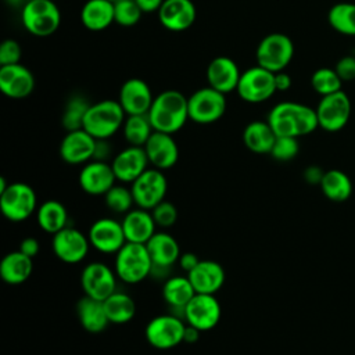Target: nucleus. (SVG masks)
I'll return each instance as SVG.
<instances>
[{
    "mask_svg": "<svg viewBox=\"0 0 355 355\" xmlns=\"http://www.w3.org/2000/svg\"><path fill=\"white\" fill-rule=\"evenodd\" d=\"M266 121L276 136L301 137L319 128L316 110L295 101L276 104L269 111Z\"/></svg>",
    "mask_w": 355,
    "mask_h": 355,
    "instance_id": "nucleus-1",
    "label": "nucleus"
},
{
    "mask_svg": "<svg viewBox=\"0 0 355 355\" xmlns=\"http://www.w3.org/2000/svg\"><path fill=\"white\" fill-rule=\"evenodd\" d=\"M147 115L154 130L173 135L179 132L189 119L187 97L173 89L161 92L154 97Z\"/></svg>",
    "mask_w": 355,
    "mask_h": 355,
    "instance_id": "nucleus-2",
    "label": "nucleus"
},
{
    "mask_svg": "<svg viewBox=\"0 0 355 355\" xmlns=\"http://www.w3.org/2000/svg\"><path fill=\"white\" fill-rule=\"evenodd\" d=\"M126 119V114L118 100H101L92 103L85 119L83 129L96 140L112 137Z\"/></svg>",
    "mask_w": 355,
    "mask_h": 355,
    "instance_id": "nucleus-3",
    "label": "nucleus"
},
{
    "mask_svg": "<svg viewBox=\"0 0 355 355\" xmlns=\"http://www.w3.org/2000/svg\"><path fill=\"white\" fill-rule=\"evenodd\" d=\"M153 262L146 244L129 243L115 254L114 270L119 280L126 284H136L151 275Z\"/></svg>",
    "mask_w": 355,
    "mask_h": 355,
    "instance_id": "nucleus-4",
    "label": "nucleus"
},
{
    "mask_svg": "<svg viewBox=\"0 0 355 355\" xmlns=\"http://www.w3.org/2000/svg\"><path fill=\"white\" fill-rule=\"evenodd\" d=\"M21 21L31 35L47 37L58 29L61 12L54 0H29L22 7Z\"/></svg>",
    "mask_w": 355,
    "mask_h": 355,
    "instance_id": "nucleus-5",
    "label": "nucleus"
},
{
    "mask_svg": "<svg viewBox=\"0 0 355 355\" xmlns=\"http://www.w3.org/2000/svg\"><path fill=\"white\" fill-rule=\"evenodd\" d=\"M294 57L293 40L284 33H269L255 50L257 65L276 73L284 71Z\"/></svg>",
    "mask_w": 355,
    "mask_h": 355,
    "instance_id": "nucleus-6",
    "label": "nucleus"
},
{
    "mask_svg": "<svg viewBox=\"0 0 355 355\" xmlns=\"http://www.w3.org/2000/svg\"><path fill=\"white\" fill-rule=\"evenodd\" d=\"M37 197L35 190L22 182L10 183L0 193V209L6 219L11 222H24L37 211Z\"/></svg>",
    "mask_w": 355,
    "mask_h": 355,
    "instance_id": "nucleus-7",
    "label": "nucleus"
},
{
    "mask_svg": "<svg viewBox=\"0 0 355 355\" xmlns=\"http://www.w3.org/2000/svg\"><path fill=\"white\" fill-rule=\"evenodd\" d=\"M225 96L226 94L215 90L211 86L196 90L187 98L189 119L200 125H208L219 121L226 111Z\"/></svg>",
    "mask_w": 355,
    "mask_h": 355,
    "instance_id": "nucleus-8",
    "label": "nucleus"
},
{
    "mask_svg": "<svg viewBox=\"0 0 355 355\" xmlns=\"http://www.w3.org/2000/svg\"><path fill=\"white\" fill-rule=\"evenodd\" d=\"M146 247L153 262L150 276L164 280L171 277L169 270L178 263L182 254L178 240L166 232H155L146 243Z\"/></svg>",
    "mask_w": 355,
    "mask_h": 355,
    "instance_id": "nucleus-9",
    "label": "nucleus"
},
{
    "mask_svg": "<svg viewBox=\"0 0 355 355\" xmlns=\"http://www.w3.org/2000/svg\"><path fill=\"white\" fill-rule=\"evenodd\" d=\"M236 92L245 103H263L277 92L275 73L259 65L251 67L241 72Z\"/></svg>",
    "mask_w": 355,
    "mask_h": 355,
    "instance_id": "nucleus-10",
    "label": "nucleus"
},
{
    "mask_svg": "<svg viewBox=\"0 0 355 355\" xmlns=\"http://www.w3.org/2000/svg\"><path fill=\"white\" fill-rule=\"evenodd\" d=\"M173 313L158 315L153 318L144 330L146 340L157 349H171L183 343L186 323Z\"/></svg>",
    "mask_w": 355,
    "mask_h": 355,
    "instance_id": "nucleus-11",
    "label": "nucleus"
},
{
    "mask_svg": "<svg viewBox=\"0 0 355 355\" xmlns=\"http://www.w3.org/2000/svg\"><path fill=\"white\" fill-rule=\"evenodd\" d=\"M135 205L151 211L155 205L165 200L168 180L162 171L147 168L133 183H130Z\"/></svg>",
    "mask_w": 355,
    "mask_h": 355,
    "instance_id": "nucleus-12",
    "label": "nucleus"
},
{
    "mask_svg": "<svg viewBox=\"0 0 355 355\" xmlns=\"http://www.w3.org/2000/svg\"><path fill=\"white\" fill-rule=\"evenodd\" d=\"M315 110L319 121V128L333 133L341 130L348 123L352 105L348 94L340 90L333 94L323 96Z\"/></svg>",
    "mask_w": 355,
    "mask_h": 355,
    "instance_id": "nucleus-13",
    "label": "nucleus"
},
{
    "mask_svg": "<svg viewBox=\"0 0 355 355\" xmlns=\"http://www.w3.org/2000/svg\"><path fill=\"white\" fill-rule=\"evenodd\" d=\"M220 304L214 294H196L184 306L183 319L201 333L214 329L220 320Z\"/></svg>",
    "mask_w": 355,
    "mask_h": 355,
    "instance_id": "nucleus-14",
    "label": "nucleus"
},
{
    "mask_svg": "<svg viewBox=\"0 0 355 355\" xmlns=\"http://www.w3.org/2000/svg\"><path fill=\"white\" fill-rule=\"evenodd\" d=\"M116 273L103 262L87 263L80 275V286L85 295L104 301L116 291Z\"/></svg>",
    "mask_w": 355,
    "mask_h": 355,
    "instance_id": "nucleus-15",
    "label": "nucleus"
},
{
    "mask_svg": "<svg viewBox=\"0 0 355 355\" xmlns=\"http://www.w3.org/2000/svg\"><path fill=\"white\" fill-rule=\"evenodd\" d=\"M90 247L92 245L89 237L72 226H67L53 234V252L60 261L69 265H75L83 261L87 257Z\"/></svg>",
    "mask_w": 355,
    "mask_h": 355,
    "instance_id": "nucleus-16",
    "label": "nucleus"
},
{
    "mask_svg": "<svg viewBox=\"0 0 355 355\" xmlns=\"http://www.w3.org/2000/svg\"><path fill=\"white\" fill-rule=\"evenodd\" d=\"M90 245L101 254H116L126 243L122 223L112 218H100L89 227Z\"/></svg>",
    "mask_w": 355,
    "mask_h": 355,
    "instance_id": "nucleus-17",
    "label": "nucleus"
},
{
    "mask_svg": "<svg viewBox=\"0 0 355 355\" xmlns=\"http://www.w3.org/2000/svg\"><path fill=\"white\" fill-rule=\"evenodd\" d=\"M96 139L83 128L69 130L60 144V157L69 165H85L93 159Z\"/></svg>",
    "mask_w": 355,
    "mask_h": 355,
    "instance_id": "nucleus-18",
    "label": "nucleus"
},
{
    "mask_svg": "<svg viewBox=\"0 0 355 355\" xmlns=\"http://www.w3.org/2000/svg\"><path fill=\"white\" fill-rule=\"evenodd\" d=\"M80 189L90 196H104L116 182L110 162L92 159L83 165L78 178Z\"/></svg>",
    "mask_w": 355,
    "mask_h": 355,
    "instance_id": "nucleus-19",
    "label": "nucleus"
},
{
    "mask_svg": "<svg viewBox=\"0 0 355 355\" xmlns=\"http://www.w3.org/2000/svg\"><path fill=\"white\" fill-rule=\"evenodd\" d=\"M115 178L121 183H133L150 165L144 147L129 146L114 155L110 162Z\"/></svg>",
    "mask_w": 355,
    "mask_h": 355,
    "instance_id": "nucleus-20",
    "label": "nucleus"
},
{
    "mask_svg": "<svg viewBox=\"0 0 355 355\" xmlns=\"http://www.w3.org/2000/svg\"><path fill=\"white\" fill-rule=\"evenodd\" d=\"M153 100L154 97L150 86L140 78L125 80L118 94V101L126 115L148 114Z\"/></svg>",
    "mask_w": 355,
    "mask_h": 355,
    "instance_id": "nucleus-21",
    "label": "nucleus"
},
{
    "mask_svg": "<svg viewBox=\"0 0 355 355\" xmlns=\"http://www.w3.org/2000/svg\"><path fill=\"white\" fill-rule=\"evenodd\" d=\"M35 89V76L25 65L12 64L0 67V90L10 98H25Z\"/></svg>",
    "mask_w": 355,
    "mask_h": 355,
    "instance_id": "nucleus-22",
    "label": "nucleus"
},
{
    "mask_svg": "<svg viewBox=\"0 0 355 355\" xmlns=\"http://www.w3.org/2000/svg\"><path fill=\"white\" fill-rule=\"evenodd\" d=\"M150 165L159 171L172 168L179 159V147L169 133L154 130L147 143L144 144Z\"/></svg>",
    "mask_w": 355,
    "mask_h": 355,
    "instance_id": "nucleus-23",
    "label": "nucleus"
},
{
    "mask_svg": "<svg viewBox=\"0 0 355 355\" xmlns=\"http://www.w3.org/2000/svg\"><path fill=\"white\" fill-rule=\"evenodd\" d=\"M157 14L161 25L172 32L189 29L197 17L196 6L191 0H164Z\"/></svg>",
    "mask_w": 355,
    "mask_h": 355,
    "instance_id": "nucleus-24",
    "label": "nucleus"
},
{
    "mask_svg": "<svg viewBox=\"0 0 355 355\" xmlns=\"http://www.w3.org/2000/svg\"><path fill=\"white\" fill-rule=\"evenodd\" d=\"M240 75L241 72L236 61L226 55H218L212 58L205 72L208 86L223 94H227L237 89Z\"/></svg>",
    "mask_w": 355,
    "mask_h": 355,
    "instance_id": "nucleus-25",
    "label": "nucleus"
},
{
    "mask_svg": "<svg viewBox=\"0 0 355 355\" xmlns=\"http://www.w3.org/2000/svg\"><path fill=\"white\" fill-rule=\"evenodd\" d=\"M196 293L198 294H215L218 293L226 279L223 266L211 259H201L198 265L187 273Z\"/></svg>",
    "mask_w": 355,
    "mask_h": 355,
    "instance_id": "nucleus-26",
    "label": "nucleus"
},
{
    "mask_svg": "<svg viewBox=\"0 0 355 355\" xmlns=\"http://www.w3.org/2000/svg\"><path fill=\"white\" fill-rule=\"evenodd\" d=\"M122 227L129 243H140L146 244L151 236L155 233V222L148 209L143 208H132L122 216Z\"/></svg>",
    "mask_w": 355,
    "mask_h": 355,
    "instance_id": "nucleus-27",
    "label": "nucleus"
},
{
    "mask_svg": "<svg viewBox=\"0 0 355 355\" xmlns=\"http://www.w3.org/2000/svg\"><path fill=\"white\" fill-rule=\"evenodd\" d=\"M76 315L80 326L89 333H101L110 324L103 301L87 295L78 301Z\"/></svg>",
    "mask_w": 355,
    "mask_h": 355,
    "instance_id": "nucleus-28",
    "label": "nucleus"
},
{
    "mask_svg": "<svg viewBox=\"0 0 355 355\" xmlns=\"http://www.w3.org/2000/svg\"><path fill=\"white\" fill-rule=\"evenodd\" d=\"M33 272V261L24 252L12 251L3 257L0 262V276L3 282L11 286L25 283Z\"/></svg>",
    "mask_w": 355,
    "mask_h": 355,
    "instance_id": "nucleus-29",
    "label": "nucleus"
},
{
    "mask_svg": "<svg viewBox=\"0 0 355 355\" xmlns=\"http://www.w3.org/2000/svg\"><path fill=\"white\" fill-rule=\"evenodd\" d=\"M80 21L89 31H104L115 22L114 3L110 0H87L80 10Z\"/></svg>",
    "mask_w": 355,
    "mask_h": 355,
    "instance_id": "nucleus-30",
    "label": "nucleus"
},
{
    "mask_svg": "<svg viewBox=\"0 0 355 355\" xmlns=\"http://www.w3.org/2000/svg\"><path fill=\"white\" fill-rule=\"evenodd\" d=\"M276 137L268 121H252L243 130L244 146L255 154H270Z\"/></svg>",
    "mask_w": 355,
    "mask_h": 355,
    "instance_id": "nucleus-31",
    "label": "nucleus"
},
{
    "mask_svg": "<svg viewBox=\"0 0 355 355\" xmlns=\"http://www.w3.org/2000/svg\"><path fill=\"white\" fill-rule=\"evenodd\" d=\"M36 220L43 232L55 234L68 226V211L62 202L47 200L37 207Z\"/></svg>",
    "mask_w": 355,
    "mask_h": 355,
    "instance_id": "nucleus-32",
    "label": "nucleus"
},
{
    "mask_svg": "<svg viewBox=\"0 0 355 355\" xmlns=\"http://www.w3.org/2000/svg\"><path fill=\"white\" fill-rule=\"evenodd\" d=\"M196 290L186 276H171L164 282L162 298L173 309L184 311V306L196 295Z\"/></svg>",
    "mask_w": 355,
    "mask_h": 355,
    "instance_id": "nucleus-33",
    "label": "nucleus"
},
{
    "mask_svg": "<svg viewBox=\"0 0 355 355\" xmlns=\"http://www.w3.org/2000/svg\"><path fill=\"white\" fill-rule=\"evenodd\" d=\"M319 186L324 197L334 202H343L352 194V182L349 176L340 169L326 171Z\"/></svg>",
    "mask_w": 355,
    "mask_h": 355,
    "instance_id": "nucleus-34",
    "label": "nucleus"
},
{
    "mask_svg": "<svg viewBox=\"0 0 355 355\" xmlns=\"http://www.w3.org/2000/svg\"><path fill=\"white\" fill-rule=\"evenodd\" d=\"M103 304L110 323L123 324L130 322L136 315V302L126 293L116 290L108 298H105Z\"/></svg>",
    "mask_w": 355,
    "mask_h": 355,
    "instance_id": "nucleus-35",
    "label": "nucleus"
},
{
    "mask_svg": "<svg viewBox=\"0 0 355 355\" xmlns=\"http://www.w3.org/2000/svg\"><path fill=\"white\" fill-rule=\"evenodd\" d=\"M123 137L129 146L144 147L147 140L154 132V128L150 122L147 114L141 115H126V119L122 126Z\"/></svg>",
    "mask_w": 355,
    "mask_h": 355,
    "instance_id": "nucleus-36",
    "label": "nucleus"
},
{
    "mask_svg": "<svg viewBox=\"0 0 355 355\" xmlns=\"http://www.w3.org/2000/svg\"><path fill=\"white\" fill-rule=\"evenodd\" d=\"M329 25L344 36H355V3L341 1L327 11Z\"/></svg>",
    "mask_w": 355,
    "mask_h": 355,
    "instance_id": "nucleus-37",
    "label": "nucleus"
},
{
    "mask_svg": "<svg viewBox=\"0 0 355 355\" xmlns=\"http://www.w3.org/2000/svg\"><path fill=\"white\" fill-rule=\"evenodd\" d=\"M90 107V103L83 97V96H72L64 108L62 112V126L67 132L69 130H76V129H82L83 128V119L85 115L87 112Z\"/></svg>",
    "mask_w": 355,
    "mask_h": 355,
    "instance_id": "nucleus-38",
    "label": "nucleus"
},
{
    "mask_svg": "<svg viewBox=\"0 0 355 355\" xmlns=\"http://www.w3.org/2000/svg\"><path fill=\"white\" fill-rule=\"evenodd\" d=\"M343 83L344 82L341 80V78L338 76V73L336 72L334 68L322 67V68L316 69L311 76L312 89L322 97L327 96V94H333L336 92H340Z\"/></svg>",
    "mask_w": 355,
    "mask_h": 355,
    "instance_id": "nucleus-39",
    "label": "nucleus"
},
{
    "mask_svg": "<svg viewBox=\"0 0 355 355\" xmlns=\"http://www.w3.org/2000/svg\"><path fill=\"white\" fill-rule=\"evenodd\" d=\"M104 202L111 212L121 215L129 212L135 205L132 190L116 183L104 194Z\"/></svg>",
    "mask_w": 355,
    "mask_h": 355,
    "instance_id": "nucleus-40",
    "label": "nucleus"
},
{
    "mask_svg": "<svg viewBox=\"0 0 355 355\" xmlns=\"http://www.w3.org/2000/svg\"><path fill=\"white\" fill-rule=\"evenodd\" d=\"M144 12L136 0H116L114 1V21L121 26L136 25Z\"/></svg>",
    "mask_w": 355,
    "mask_h": 355,
    "instance_id": "nucleus-41",
    "label": "nucleus"
},
{
    "mask_svg": "<svg viewBox=\"0 0 355 355\" xmlns=\"http://www.w3.org/2000/svg\"><path fill=\"white\" fill-rule=\"evenodd\" d=\"M300 151L298 137L291 136H277L275 144L270 150V155L277 161H291L297 157Z\"/></svg>",
    "mask_w": 355,
    "mask_h": 355,
    "instance_id": "nucleus-42",
    "label": "nucleus"
},
{
    "mask_svg": "<svg viewBox=\"0 0 355 355\" xmlns=\"http://www.w3.org/2000/svg\"><path fill=\"white\" fill-rule=\"evenodd\" d=\"M153 219L158 227L166 229L176 223L178 220V209L171 201H161L158 205H155L151 211Z\"/></svg>",
    "mask_w": 355,
    "mask_h": 355,
    "instance_id": "nucleus-43",
    "label": "nucleus"
},
{
    "mask_svg": "<svg viewBox=\"0 0 355 355\" xmlns=\"http://www.w3.org/2000/svg\"><path fill=\"white\" fill-rule=\"evenodd\" d=\"M21 46L14 39H6L0 46V67L19 64L21 60Z\"/></svg>",
    "mask_w": 355,
    "mask_h": 355,
    "instance_id": "nucleus-44",
    "label": "nucleus"
},
{
    "mask_svg": "<svg viewBox=\"0 0 355 355\" xmlns=\"http://www.w3.org/2000/svg\"><path fill=\"white\" fill-rule=\"evenodd\" d=\"M336 72L341 78L343 82L355 80V55H344L341 57L336 67Z\"/></svg>",
    "mask_w": 355,
    "mask_h": 355,
    "instance_id": "nucleus-45",
    "label": "nucleus"
},
{
    "mask_svg": "<svg viewBox=\"0 0 355 355\" xmlns=\"http://www.w3.org/2000/svg\"><path fill=\"white\" fill-rule=\"evenodd\" d=\"M201 259H198V257L194 252H182L179 257V268L187 275L189 272H191L200 262Z\"/></svg>",
    "mask_w": 355,
    "mask_h": 355,
    "instance_id": "nucleus-46",
    "label": "nucleus"
},
{
    "mask_svg": "<svg viewBox=\"0 0 355 355\" xmlns=\"http://www.w3.org/2000/svg\"><path fill=\"white\" fill-rule=\"evenodd\" d=\"M326 171H323L320 166L318 165H309L304 169V179L306 183L309 184H320L323 175Z\"/></svg>",
    "mask_w": 355,
    "mask_h": 355,
    "instance_id": "nucleus-47",
    "label": "nucleus"
},
{
    "mask_svg": "<svg viewBox=\"0 0 355 355\" xmlns=\"http://www.w3.org/2000/svg\"><path fill=\"white\" fill-rule=\"evenodd\" d=\"M21 252H24L25 255L33 258L39 254V250H40V244L39 241L35 239V237H25L21 243H19V248H18Z\"/></svg>",
    "mask_w": 355,
    "mask_h": 355,
    "instance_id": "nucleus-48",
    "label": "nucleus"
},
{
    "mask_svg": "<svg viewBox=\"0 0 355 355\" xmlns=\"http://www.w3.org/2000/svg\"><path fill=\"white\" fill-rule=\"evenodd\" d=\"M111 155V146L108 144L107 139L103 140H96V148H94V155L93 159L97 161H105L108 159V157Z\"/></svg>",
    "mask_w": 355,
    "mask_h": 355,
    "instance_id": "nucleus-49",
    "label": "nucleus"
},
{
    "mask_svg": "<svg viewBox=\"0 0 355 355\" xmlns=\"http://www.w3.org/2000/svg\"><path fill=\"white\" fill-rule=\"evenodd\" d=\"M291 76L284 72V71H280V72H276L275 73V85H276V90L277 92H286L291 87Z\"/></svg>",
    "mask_w": 355,
    "mask_h": 355,
    "instance_id": "nucleus-50",
    "label": "nucleus"
},
{
    "mask_svg": "<svg viewBox=\"0 0 355 355\" xmlns=\"http://www.w3.org/2000/svg\"><path fill=\"white\" fill-rule=\"evenodd\" d=\"M139 7L144 14H151V12H158L159 7L162 6L164 0H136Z\"/></svg>",
    "mask_w": 355,
    "mask_h": 355,
    "instance_id": "nucleus-51",
    "label": "nucleus"
},
{
    "mask_svg": "<svg viewBox=\"0 0 355 355\" xmlns=\"http://www.w3.org/2000/svg\"><path fill=\"white\" fill-rule=\"evenodd\" d=\"M200 334H201V331L198 329H196V327H193V326L186 323V329H184V334H183V343L194 344V343L198 341Z\"/></svg>",
    "mask_w": 355,
    "mask_h": 355,
    "instance_id": "nucleus-52",
    "label": "nucleus"
},
{
    "mask_svg": "<svg viewBox=\"0 0 355 355\" xmlns=\"http://www.w3.org/2000/svg\"><path fill=\"white\" fill-rule=\"evenodd\" d=\"M28 1H29V0H7V3H8V4L15 6V7H17V6H22V7H24Z\"/></svg>",
    "mask_w": 355,
    "mask_h": 355,
    "instance_id": "nucleus-53",
    "label": "nucleus"
},
{
    "mask_svg": "<svg viewBox=\"0 0 355 355\" xmlns=\"http://www.w3.org/2000/svg\"><path fill=\"white\" fill-rule=\"evenodd\" d=\"M10 183H7V180L4 178H0V193H3L7 187H8Z\"/></svg>",
    "mask_w": 355,
    "mask_h": 355,
    "instance_id": "nucleus-54",
    "label": "nucleus"
},
{
    "mask_svg": "<svg viewBox=\"0 0 355 355\" xmlns=\"http://www.w3.org/2000/svg\"><path fill=\"white\" fill-rule=\"evenodd\" d=\"M110 1H112V3H114V1H116V0H110Z\"/></svg>",
    "mask_w": 355,
    "mask_h": 355,
    "instance_id": "nucleus-55",
    "label": "nucleus"
}]
</instances>
